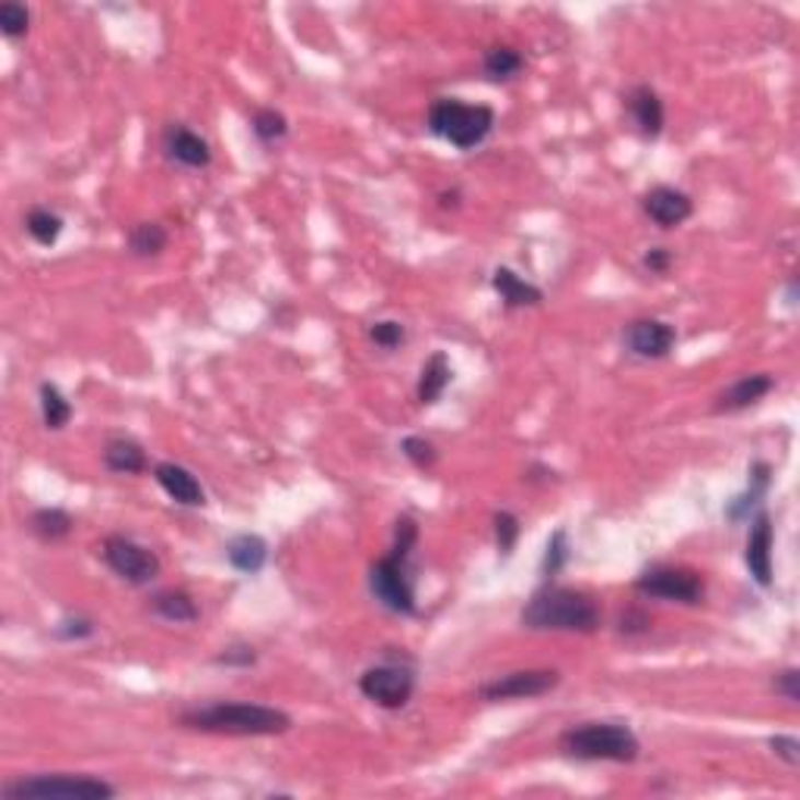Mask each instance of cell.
Returning <instances> with one entry per match:
<instances>
[{
    "label": "cell",
    "instance_id": "cell-4",
    "mask_svg": "<svg viewBox=\"0 0 800 800\" xmlns=\"http://www.w3.org/2000/svg\"><path fill=\"white\" fill-rule=\"evenodd\" d=\"M563 757L579 763H635L641 741L626 722H582L560 735Z\"/></svg>",
    "mask_w": 800,
    "mask_h": 800
},
{
    "label": "cell",
    "instance_id": "cell-30",
    "mask_svg": "<svg viewBox=\"0 0 800 800\" xmlns=\"http://www.w3.org/2000/svg\"><path fill=\"white\" fill-rule=\"evenodd\" d=\"M566 563H569V535H566V529H557L547 538L544 557H541V576H544V582H554L563 569H566Z\"/></svg>",
    "mask_w": 800,
    "mask_h": 800
},
{
    "label": "cell",
    "instance_id": "cell-24",
    "mask_svg": "<svg viewBox=\"0 0 800 800\" xmlns=\"http://www.w3.org/2000/svg\"><path fill=\"white\" fill-rule=\"evenodd\" d=\"M522 69H525V57H522L517 47H510V44H495L482 57V72L495 85H507V82L520 79Z\"/></svg>",
    "mask_w": 800,
    "mask_h": 800
},
{
    "label": "cell",
    "instance_id": "cell-28",
    "mask_svg": "<svg viewBox=\"0 0 800 800\" xmlns=\"http://www.w3.org/2000/svg\"><path fill=\"white\" fill-rule=\"evenodd\" d=\"M63 217L54 213V210H47V207H35L25 217V232L32 235L35 244H42V247H54L60 241V235H63Z\"/></svg>",
    "mask_w": 800,
    "mask_h": 800
},
{
    "label": "cell",
    "instance_id": "cell-7",
    "mask_svg": "<svg viewBox=\"0 0 800 800\" xmlns=\"http://www.w3.org/2000/svg\"><path fill=\"white\" fill-rule=\"evenodd\" d=\"M635 591L641 598H650V601L694 606L707 598V579L697 569L660 563V566H650L648 572H641L635 579Z\"/></svg>",
    "mask_w": 800,
    "mask_h": 800
},
{
    "label": "cell",
    "instance_id": "cell-16",
    "mask_svg": "<svg viewBox=\"0 0 800 800\" xmlns=\"http://www.w3.org/2000/svg\"><path fill=\"white\" fill-rule=\"evenodd\" d=\"M153 478H156V485H160L178 507H192V510L207 507V491H204L200 478H197L188 466L173 463V460H163V463L153 466Z\"/></svg>",
    "mask_w": 800,
    "mask_h": 800
},
{
    "label": "cell",
    "instance_id": "cell-39",
    "mask_svg": "<svg viewBox=\"0 0 800 800\" xmlns=\"http://www.w3.org/2000/svg\"><path fill=\"white\" fill-rule=\"evenodd\" d=\"M619 631L626 635V638H638V635H648L650 631V616L645 610H626L623 616H619Z\"/></svg>",
    "mask_w": 800,
    "mask_h": 800
},
{
    "label": "cell",
    "instance_id": "cell-20",
    "mask_svg": "<svg viewBox=\"0 0 800 800\" xmlns=\"http://www.w3.org/2000/svg\"><path fill=\"white\" fill-rule=\"evenodd\" d=\"M491 288L498 291L500 303H503L507 310L541 306V301H544V291H541L538 285L525 281L520 273H513L510 266H498V269L491 273Z\"/></svg>",
    "mask_w": 800,
    "mask_h": 800
},
{
    "label": "cell",
    "instance_id": "cell-26",
    "mask_svg": "<svg viewBox=\"0 0 800 800\" xmlns=\"http://www.w3.org/2000/svg\"><path fill=\"white\" fill-rule=\"evenodd\" d=\"M38 397H42L38 404H42L44 429L47 432H63L66 426L72 422V404H69V397L54 382H42Z\"/></svg>",
    "mask_w": 800,
    "mask_h": 800
},
{
    "label": "cell",
    "instance_id": "cell-33",
    "mask_svg": "<svg viewBox=\"0 0 800 800\" xmlns=\"http://www.w3.org/2000/svg\"><path fill=\"white\" fill-rule=\"evenodd\" d=\"M401 454L407 456L413 469H419V473H429L434 463H438V448H434L429 438H422V434H407L401 441Z\"/></svg>",
    "mask_w": 800,
    "mask_h": 800
},
{
    "label": "cell",
    "instance_id": "cell-3",
    "mask_svg": "<svg viewBox=\"0 0 800 800\" xmlns=\"http://www.w3.org/2000/svg\"><path fill=\"white\" fill-rule=\"evenodd\" d=\"M601 604L576 588H563V584L544 582L525 601L520 610L522 628L532 631H579V635H591L601 628Z\"/></svg>",
    "mask_w": 800,
    "mask_h": 800
},
{
    "label": "cell",
    "instance_id": "cell-11",
    "mask_svg": "<svg viewBox=\"0 0 800 800\" xmlns=\"http://www.w3.org/2000/svg\"><path fill=\"white\" fill-rule=\"evenodd\" d=\"M679 341L675 325L663 323V320H631L623 332V345L631 357L638 360H666Z\"/></svg>",
    "mask_w": 800,
    "mask_h": 800
},
{
    "label": "cell",
    "instance_id": "cell-37",
    "mask_svg": "<svg viewBox=\"0 0 800 800\" xmlns=\"http://www.w3.org/2000/svg\"><path fill=\"white\" fill-rule=\"evenodd\" d=\"M773 692L785 697L788 704H798L800 700V670L795 666H788V670H781L776 679H773Z\"/></svg>",
    "mask_w": 800,
    "mask_h": 800
},
{
    "label": "cell",
    "instance_id": "cell-18",
    "mask_svg": "<svg viewBox=\"0 0 800 800\" xmlns=\"http://www.w3.org/2000/svg\"><path fill=\"white\" fill-rule=\"evenodd\" d=\"M769 485H773V466H769L766 460H757V463L747 469V491L729 500V507H726V520L735 522V525L751 520V513H754L760 503H763V498L769 495Z\"/></svg>",
    "mask_w": 800,
    "mask_h": 800
},
{
    "label": "cell",
    "instance_id": "cell-6",
    "mask_svg": "<svg viewBox=\"0 0 800 800\" xmlns=\"http://www.w3.org/2000/svg\"><path fill=\"white\" fill-rule=\"evenodd\" d=\"M3 800H109L116 798V788L94 776H69V773H50V776H22L7 781L0 788Z\"/></svg>",
    "mask_w": 800,
    "mask_h": 800
},
{
    "label": "cell",
    "instance_id": "cell-15",
    "mask_svg": "<svg viewBox=\"0 0 800 800\" xmlns=\"http://www.w3.org/2000/svg\"><path fill=\"white\" fill-rule=\"evenodd\" d=\"M626 109L631 116V126L635 131L645 138V141H657L663 129H666V107H663V97L653 91L650 85H635L626 94Z\"/></svg>",
    "mask_w": 800,
    "mask_h": 800
},
{
    "label": "cell",
    "instance_id": "cell-1",
    "mask_svg": "<svg viewBox=\"0 0 800 800\" xmlns=\"http://www.w3.org/2000/svg\"><path fill=\"white\" fill-rule=\"evenodd\" d=\"M419 544V525L413 517H397L394 544L385 557L369 566V594L394 616H416V582H413V550Z\"/></svg>",
    "mask_w": 800,
    "mask_h": 800
},
{
    "label": "cell",
    "instance_id": "cell-19",
    "mask_svg": "<svg viewBox=\"0 0 800 800\" xmlns=\"http://www.w3.org/2000/svg\"><path fill=\"white\" fill-rule=\"evenodd\" d=\"M225 560L241 576H260L269 563V541L254 532H241L225 544Z\"/></svg>",
    "mask_w": 800,
    "mask_h": 800
},
{
    "label": "cell",
    "instance_id": "cell-34",
    "mask_svg": "<svg viewBox=\"0 0 800 800\" xmlns=\"http://www.w3.org/2000/svg\"><path fill=\"white\" fill-rule=\"evenodd\" d=\"M495 544H498V554L507 560L510 554H513V547H517V541L522 535V522L517 513H510V510H498L495 513Z\"/></svg>",
    "mask_w": 800,
    "mask_h": 800
},
{
    "label": "cell",
    "instance_id": "cell-21",
    "mask_svg": "<svg viewBox=\"0 0 800 800\" xmlns=\"http://www.w3.org/2000/svg\"><path fill=\"white\" fill-rule=\"evenodd\" d=\"M451 382H454V367H451L448 353H444V350H434L432 357L422 363V369H419L416 401H419L422 407H432V404L441 401V394L448 391Z\"/></svg>",
    "mask_w": 800,
    "mask_h": 800
},
{
    "label": "cell",
    "instance_id": "cell-32",
    "mask_svg": "<svg viewBox=\"0 0 800 800\" xmlns=\"http://www.w3.org/2000/svg\"><path fill=\"white\" fill-rule=\"evenodd\" d=\"M94 635H97V623L85 613H69L54 626V638L66 641V645H79V641H88Z\"/></svg>",
    "mask_w": 800,
    "mask_h": 800
},
{
    "label": "cell",
    "instance_id": "cell-23",
    "mask_svg": "<svg viewBox=\"0 0 800 800\" xmlns=\"http://www.w3.org/2000/svg\"><path fill=\"white\" fill-rule=\"evenodd\" d=\"M151 610L160 616V619L175 623V626H188V623H197V619H200V606H197L195 598H192L188 591H182V588H163V591H156L151 598Z\"/></svg>",
    "mask_w": 800,
    "mask_h": 800
},
{
    "label": "cell",
    "instance_id": "cell-31",
    "mask_svg": "<svg viewBox=\"0 0 800 800\" xmlns=\"http://www.w3.org/2000/svg\"><path fill=\"white\" fill-rule=\"evenodd\" d=\"M28 25H32V10L25 3H16V0H3L0 3V32H3V38L20 42V38L28 35Z\"/></svg>",
    "mask_w": 800,
    "mask_h": 800
},
{
    "label": "cell",
    "instance_id": "cell-38",
    "mask_svg": "<svg viewBox=\"0 0 800 800\" xmlns=\"http://www.w3.org/2000/svg\"><path fill=\"white\" fill-rule=\"evenodd\" d=\"M769 747H773V754L785 763V766H798L800 763V741L795 735H776L769 738Z\"/></svg>",
    "mask_w": 800,
    "mask_h": 800
},
{
    "label": "cell",
    "instance_id": "cell-22",
    "mask_svg": "<svg viewBox=\"0 0 800 800\" xmlns=\"http://www.w3.org/2000/svg\"><path fill=\"white\" fill-rule=\"evenodd\" d=\"M104 466L116 476H141L148 469V454L135 438H109L104 444Z\"/></svg>",
    "mask_w": 800,
    "mask_h": 800
},
{
    "label": "cell",
    "instance_id": "cell-14",
    "mask_svg": "<svg viewBox=\"0 0 800 800\" xmlns=\"http://www.w3.org/2000/svg\"><path fill=\"white\" fill-rule=\"evenodd\" d=\"M163 151L173 163L185 166V170H207L213 163L210 141L204 135H197L195 129L182 126V123H173L163 131Z\"/></svg>",
    "mask_w": 800,
    "mask_h": 800
},
{
    "label": "cell",
    "instance_id": "cell-25",
    "mask_svg": "<svg viewBox=\"0 0 800 800\" xmlns=\"http://www.w3.org/2000/svg\"><path fill=\"white\" fill-rule=\"evenodd\" d=\"M72 517L66 513L63 507H42L28 517V532L44 544H57L72 535Z\"/></svg>",
    "mask_w": 800,
    "mask_h": 800
},
{
    "label": "cell",
    "instance_id": "cell-40",
    "mask_svg": "<svg viewBox=\"0 0 800 800\" xmlns=\"http://www.w3.org/2000/svg\"><path fill=\"white\" fill-rule=\"evenodd\" d=\"M672 260H675V257H672L670 247H650L648 254L641 257L645 269H648V273H653V276H666V273H670Z\"/></svg>",
    "mask_w": 800,
    "mask_h": 800
},
{
    "label": "cell",
    "instance_id": "cell-5",
    "mask_svg": "<svg viewBox=\"0 0 800 800\" xmlns=\"http://www.w3.org/2000/svg\"><path fill=\"white\" fill-rule=\"evenodd\" d=\"M495 109L488 104H463L460 97H441L429 107V131L456 151H476L495 131Z\"/></svg>",
    "mask_w": 800,
    "mask_h": 800
},
{
    "label": "cell",
    "instance_id": "cell-27",
    "mask_svg": "<svg viewBox=\"0 0 800 800\" xmlns=\"http://www.w3.org/2000/svg\"><path fill=\"white\" fill-rule=\"evenodd\" d=\"M170 244V232L160 222H138L129 229V251L135 257H160Z\"/></svg>",
    "mask_w": 800,
    "mask_h": 800
},
{
    "label": "cell",
    "instance_id": "cell-17",
    "mask_svg": "<svg viewBox=\"0 0 800 800\" xmlns=\"http://www.w3.org/2000/svg\"><path fill=\"white\" fill-rule=\"evenodd\" d=\"M776 389V375H769V372H754V375H741L735 385H729V389L722 391L719 397H716V407L714 413H741L747 410V407H754L760 404L769 391Z\"/></svg>",
    "mask_w": 800,
    "mask_h": 800
},
{
    "label": "cell",
    "instance_id": "cell-10",
    "mask_svg": "<svg viewBox=\"0 0 800 800\" xmlns=\"http://www.w3.org/2000/svg\"><path fill=\"white\" fill-rule=\"evenodd\" d=\"M563 682L557 670H517L498 675L478 688V697L485 704H500V700H532L550 694Z\"/></svg>",
    "mask_w": 800,
    "mask_h": 800
},
{
    "label": "cell",
    "instance_id": "cell-35",
    "mask_svg": "<svg viewBox=\"0 0 800 800\" xmlns=\"http://www.w3.org/2000/svg\"><path fill=\"white\" fill-rule=\"evenodd\" d=\"M369 341L382 350H397V347L407 341V328L397 320H379V323L369 325Z\"/></svg>",
    "mask_w": 800,
    "mask_h": 800
},
{
    "label": "cell",
    "instance_id": "cell-13",
    "mask_svg": "<svg viewBox=\"0 0 800 800\" xmlns=\"http://www.w3.org/2000/svg\"><path fill=\"white\" fill-rule=\"evenodd\" d=\"M641 210L645 217L660 225V229H679L682 222H688L694 213V200L682 188H672V185H653L650 192L641 197Z\"/></svg>",
    "mask_w": 800,
    "mask_h": 800
},
{
    "label": "cell",
    "instance_id": "cell-9",
    "mask_svg": "<svg viewBox=\"0 0 800 800\" xmlns=\"http://www.w3.org/2000/svg\"><path fill=\"white\" fill-rule=\"evenodd\" d=\"M101 557L123 582L135 588H144L160 576V557L129 535H107L101 544Z\"/></svg>",
    "mask_w": 800,
    "mask_h": 800
},
{
    "label": "cell",
    "instance_id": "cell-2",
    "mask_svg": "<svg viewBox=\"0 0 800 800\" xmlns=\"http://www.w3.org/2000/svg\"><path fill=\"white\" fill-rule=\"evenodd\" d=\"M178 726L204 732V735H229V738H273L285 735L294 719L266 704H251V700H219L207 707H188L178 714Z\"/></svg>",
    "mask_w": 800,
    "mask_h": 800
},
{
    "label": "cell",
    "instance_id": "cell-29",
    "mask_svg": "<svg viewBox=\"0 0 800 800\" xmlns=\"http://www.w3.org/2000/svg\"><path fill=\"white\" fill-rule=\"evenodd\" d=\"M251 131H254V138L266 144V148H273V144H279L288 138V116L276 107H260L254 116H251Z\"/></svg>",
    "mask_w": 800,
    "mask_h": 800
},
{
    "label": "cell",
    "instance_id": "cell-12",
    "mask_svg": "<svg viewBox=\"0 0 800 800\" xmlns=\"http://www.w3.org/2000/svg\"><path fill=\"white\" fill-rule=\"evenodd\" d=\"M773 544H776L773 517L766 510H757V517L751 520L747 544H744V566L760 588H773Z\"/></svg>",
    "mask_w": 800,
    "mask_h": 800
},
{
    "label": "cell",
    "instance_id": "cell-36",
    "mask_svg": "<svg viewBox=\"0 0 800 800\" xmlns=\"http://www.w3.org/2000/svg\"><path fill=\"white\" fill-rule=\"evenodd\" d=\"M257 660H260V653L251 645H229L213 657L217 666H229V670H251V666H257Z\"/></svg>",
    "mask_w": 800,
    "mask_h": 800
},
{
    "label": "cell",
    "instance_id": "cell-8",
    "mask_svg": "<svg viewBox=\"0 0 800 800\" xmlns=\"http://www.w3.org/2000/svg\"><path fill=\"white\" fill-rule=\"evenodd\" d=\"M357 688L382 710H404L413 700V692H416V670L404 657L385 660V663H375V666L363 670V675L357 679Z\"/></svg>",
    "mask_w": 800,
    "mask_h": 800
}]
</instances>
